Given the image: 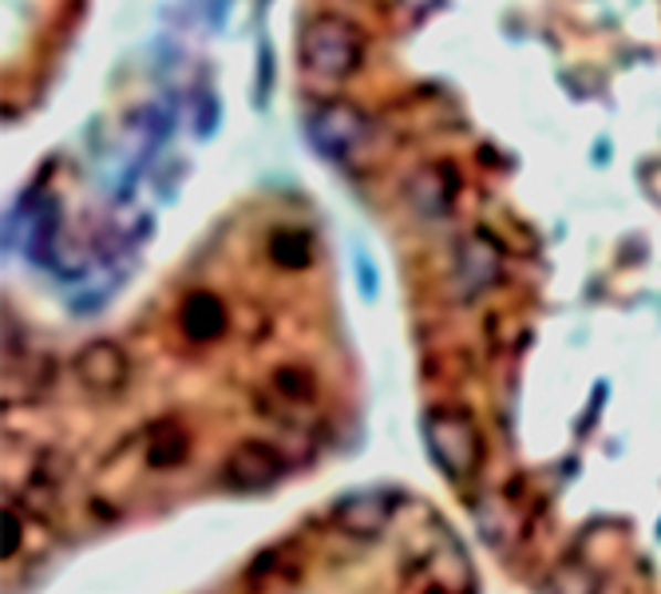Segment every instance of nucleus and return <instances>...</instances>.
<instances>
[{"instance_id":"obj_1","label":"nucleus","mask_w":661,"mask_h":594,"mask_svg":"<svg viewBox=\"0 0 661 594\" xmlns=\"http://www.w3.org/2000/svg\"><path fill=\"white\" fill-rule=\"evenodd\" d=\"M297 48H302V64L325 80L353 76L360 67V60H365V40H360V32L353 29L349 20L340 17L313 20L309 29L302 32V44Z\"/></svg>"},{"instance_id":"obj_2","label":"nucleus","mask_w":661,"mask_h":594,"mask_svg":"<svg viewBox=\"0 0 661 594\" xmlns=\"http://www.w3.org/2000/svg\"><path fill=\"white\" fill-rule=\"evenodd\" d=\"M428 448H432L436 463L452 476H472L480 463V433L460 408H436L424 420Z\"/></svg>"},{"instance_id":"obj_3","label":"nucleus","mask_w":661,"mask_h":594,"mask_svg":"<svg viewBox=\"0 0 661 594\" xmlns=\"http://www.w3.org/2000/svg\"><path fill=\"white\" fill-rule=\"evenodd\" d=\"M365 115L357 112V107L349 104H325L317 107V112L309 115V123H305V132H309V139L322 147V155H349L353 147H357L360 139H365Z\"/></svg>"},{"instance_id":"obj_4","label":"nucleus","mask_w":661,"mask_h":594,"mask_svg":"<svg viewBox=\"0 0 661 594\" xmlns=\"http://www.w3.org/2000/svg\"><path fill=\"white\" fill-rule=\"evenodd\" d=\"M277 476H282V460H277V452L270 444H258V440L238 444L227 460V483L238 491H262L270 488Z\"/></svg>"},{"instance_id":"obj_5","label":"nucleus","mask_w":661,"mask_h":594,"mask_svg":"<svg viewBox=\"0 0 661 594\" xmlns=\"http://www.w3.org/2000/svg\"><path fill=\"white\" fill-rule=\"evenodd\" d=\"M76 368L92 388H119L127 381V361L112 341H95V345H87V350L80 353Z\"/></svg>"},{"instance_id":"obj_6","label":"nucleus","mask_w":661,"mask_h":594,"mask_svg":"<svg viewBox=\"0 0 661 594\" xmlns=\"http://www.w3.org/2000/svg\"><path fill=\"white\" fill-rule=\"evenodd\" d=\"M182 333L190 341H214L218 333L227 330V310L218 302L214 293H190L187 302H182Z\"/></svg>"},{"instance_id":"obj_7","label":"nucleus","mask_w":661,"mask_h":594,"mask_svg":"<svg viewBox=\"0 0 661 594\" xmlns=\"http://www.w3.org/2000/svg\"><path fill=\"white\" fill-rule=\"evenodd\" d=\"M270 254H274V262L285 265V270H297V265L309 262V242H305V235H297V230H277L274 242H270Z\"/></svg>"}]
</instances>
